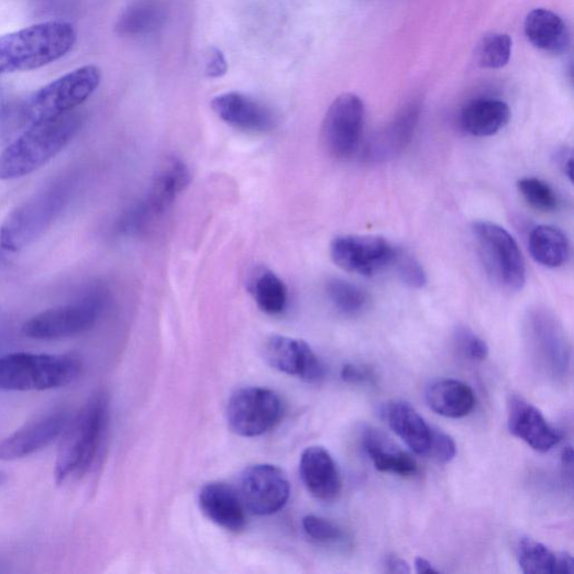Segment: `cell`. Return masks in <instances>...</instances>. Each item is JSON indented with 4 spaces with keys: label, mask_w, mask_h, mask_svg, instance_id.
<instances>
[{
    "label": "cell",
    "mask_w": 574,
    "mask_h": 574,
    "mask_svg": "<svg viewBox=\"0 0 574 574\" xmlns=\"http://www.w3.org/2000/svg\"><path fill=\"white\" fill-rule=\"evenodd\" d=\"M511 38L504 33L486 34L477 44L475 59L483 69H501L510 60Z\"/></svg>",
    "instance_id": "obj_32"
},
{
    "label": "cell",
    "mask_w": 574,
    "mask_h": 574,
    "mask_svg": "<svg viewBox=\"0 0 574 574\" xmlns=\"http://www.w3.org/2000/svg\"><path fill=\"white\" fill-rule=\"evenodd\" d=\"M560 166L564 172V175L572 183L573 180V156L571 151H563L559 154Z\"/></svg>",
    "instance_id": "obj_41"
},
{
    "label": "cell",
    "mask_w": 574,
    "mask_h": 574,
    "mask_svg": "<svg viewBox=\"0 0 574 574\" xmlns=\"http://www.w3.org/2000/svg\"><path fill=\"white\" fill-rule=\"evenodd\" d=\"M522 571L527 574H572L574 561L566 552H554L544 544L523 538L518 548Z\"/></svg>",
    "instance_id": "obj_27"
},
{
    "label": "cell",
    "mask_w": 574,
    "mask_h": 574,
    "mask_svg": "<svg viewBox=\"0 0 574 574\" xmlns=\"http://www.w3.org/2000/svg\"><path fill=\"white\" fill-rule=\"evenodd\" d=\"M240 495L252 514L268 516L279 511L289 500L291 485L276 466L261 464L245 470L240 481Z\"/></svg>",
    "instance_id": "obj_13"
},
{
    "label": "cell",
    "mask_w": 574,
    "mask_h": 574,
    "mask_svg": "<svg viewBox=\"0 0 574 574\" xmlns=\"http://www.w3.org/2000/svg\"><path fill=\"white\" fill-rule=\"evenodd\" d=\"M191 175L188 166L178 157H167L158 167L146 200L123 221V229L137 232L153 217L165 212L188 188Z\"/></svg>",
    "instance_id": "obj_11"
},
{
    "label": "cell",
    "mask_w": 574,
    "mask_h": 574,
    "mask_svg": "<svg viewBox=\"0 0 574 574\" xmlns=\"http://www.w3.org/2000/svg\"><path fill=\"white\" fill-rule=\"evenodd\" d=\"M300 476L309 493L322 501H332L340 495L341 477L338 466L323 446L314 445L303 451Z\"/></svg>",
    "instance_id": "obj_20"
},
{
    "label": "cell",
    "mask_w": 574,
    "mask_h": 574,
    "mask_svg": "<svg viewBox=\"0 0 574 574\" xmlns=\"http://www.w3.org/2000/svg\"><path fill=\"white\" fill-rule=\"evenodd\" d=\"M508 430L539 452H548L561 440V433L539 409L520 396L508 401Z\"/></svg>",
    "instance_id": "obj_17"
},
{
    "label": "cell",
    "mask_w": 574,
    "mask_h": 574,
    "mask_svg": "<svg viewBox=\"0 0 574 574\" xmlns=\"http://www.w3.org/2000/svg\"><path fill=\"white\" fill-rule=\"evenodd\" d=\"M263 353L267 364L280 373L312 384L320 383L324 378L323 364L309 344L301 339L272 335L266 340Z\"/></svg>",
    "instance_id": "obj_14"
},
{
    "label": "cell",
    "mask_w": 574,
    "mask_h": 574,
    "mask_svg": "<svg viewBox=\"0 0 574 574\" xmlns=\"http://www.w3.org/2000/svg\"><path fill=\"white\" fill-rule=\"evenodd\" d=\"M199 505L211 522L229 532L240 533L246 528V507L232 486L218 482L207 484L200 490Z\"/></svg>",
    "instance_id": "obj_19"
},
{
    "label": "cell",
    "mask_w": 574,
    "mask_h": 574,
    "mask_svg": "<svg viewBox=\"0 0 574 574\" xmlns=\"http://www.w3.org/2000/svg\"><path fill=\"white\" fill-rule=\"evenodd\" d=\"M456 453V445L453 439L437 429L430 457L440 464H448Z\"/></svg>",
    "instance_id": "obj_37"
},
{
    "label": "cell",
    "mask_w": 574,
    "mask_h": 574,
    "mask_svg": "<svg viewBox=\"0 0 574 574\" xmlns=\"http://www.w3.org/2000/svg\"><path fill=\"white\" fill-rule=\"evenodd\" d=\"M164 19L158 0H134L119 19L117 33L122 37H143L157 31Z\"/></svg>",
    "instance_id": "obj_29"
},
{
    "label": "cell",
    "mask_w": 574,
    "mask_h": 574,
    "mask_svg": "<svg viewBox=\"0 0 574 574\" xmlns=\"http://www.w3.org/2000/svg\"><path fill=\"white\" fill-rule=\"evenodd\" d=\"M510 120L508 104L498 99L482 98L471 101L462 111L464 131L476 137H489L500 132Z\"/></svg>",
    "instance_id": "obj_24"
},
{
    "label": "cell",
    "mask_w": 574,
    "mask_h": 574,
    "mask_svg": "<svg viewBox=\"0 0 574 574\" xmlns=\"http://www.w3.org/2000/svg\"><path fill=\"white\" fill-rule=\"evenodd\" d=\"M104 306L99 291L75 303L45 310L23 325L25 336L34 340H62L89 331L98 321Z\"/></svg>",
    "instance_id": "obj_8"
},
{
    "label": "cell",
    "mask_w": 574,
    "mask_h": 574,
    "mask_svg": "<svg viewBox=\"0 0 574 574\" xmlns=\"http://www.w3.org/2000/svg\"><path fill=\"white\" fill-rule=\"evenodd\" d=\"M81 369L82 362L75 354H9L0 357V390L60 388L74 383Z\"/></svg>",
    "instance_id": "obj_5"
},
{
    "label": "cell",
    "mask_w": 574,
    "mask_h": 574,
    "mask_svg": "<svg viewBox=\"0 0 574 574\" xmlns=\"http://www.w3.org/2000/svg\"><path fill=\"white\" fill-rule=\"evenodd\" d=\"M362 443L377 471L401 477L413 476L418 472L416 459L382 431L366 429Z\"/></svg>",
    "instance_id": "obj_22"
},
{
    "label": "cell",
    "mask_w": 574,
    "mask_h": 574,
    "mask_svg": "<svg viewBox=\"0 0 574 574\" xmlns=\"http://www.w3.org/2000/svg\"><path fill=\"white\" fill-rule=\"evenodd\" d=\"M430 409L437 415L462 419L470 416L476 406L474 390L465 383L455 379H443L434 383L427 391Z\"/></svg>",
    "instance_id": "obj_23"
},
{
    "label": "cell",
    "mask_w": 574,
    "mask_h": 574,
    "mask_svg": "<svg viewBox=\"0 0 574 574\" xmlns=\"http://www.w3.org/2000/svg\"><path fill=\"white\" fill-rule=\"evenodd\" d=\"M69 195L68 186L60 184L18 206L0 225V246L18 253L33 244L64 211Z\"/></svg>",
    "instance_id": "obj_6"
},
{
    "label": "cell",
    "mask_w": 574,
    "mask_h": 574,
    "mask_svg": "<svg viewBox=\"0 0 574 574\" xmlns=\"http://www.w3.org/2000/svg\"><path fill=\"white\" fill-rule=\"evenodd\" d=\"M284 416L280 396L268 388L245 387L236 390L227 406V421L236 434L255 438L273 430Z\"/></svg>",
    "instance_id": "obj_9"
},
{
    "label": "cell",
    "mask_w": 574,
    "mask_h": 574,
    "mask_svg": "<svg viewBox=\"0 0 574 574\" xmlns=\"http://www.w3.org/2000/svg\"><path fill=\"white\" fill-rule=\"evenodd\" d=\"M365 106L361 97L343 93L334 99L325 112L321 128V142L333 158L346 161L353 157L364 133Z\"/></svg>",
    "instance_id": "obj_10"
},
{
    "label": "cell",
    "mask_w": 574,
    "mask_h": 574,
    "mask_svg": "<svg viewBox=\"0 0 574 574\" xmlns=\"http://www.w3.org/2000/svg\"><path fill=\"white\" fill-rule=\"evenodd\" d=\"M228 71V64L223 53L217 48H210L206 63V75L216 79L223 77Z\"/></svg>",
    "instance_id": "obj_38"
},
{
    "label": "cell",
    "mask_w": 574,
    "mask_h": 574,
    "mask_svg": "<svg viewBox=\"0 0 574 574\" xmlns=\"http://www.w3.org/2000/svg\"><path fill=\"white\" fill-rule=\"evenodd\" d=\"M526 35L539 49L560 55L570 45V33L564 21L555 13L537 9L529 13L525 23Z\"/></svg>",
    "instance_id": "obj_25"
},
{
    "label": "cell",
    "mask_w": 574,
    "mask_h": 574,
    "mask_svg": "<svg viewBox=\"0 0 574 574\" xmlns=\"http://www.w3.org/2000/svg\"><path fill=\"white\" fill-rule=\"evenodd\" d=\"M217 117L240 131L264 134L274 130V112L263 102L242 92H225L211 101Z\"/></svg>",
    "instance_id": "obj_16"
},
{
    "label": "cell",
    "mask_w": 574,
    "mask_h": 574,
    "mask_svg": "<svg viewBox=\"0 0 574 574\" xmlns=\"http://www.w3.org/2000/svg\"><path fill=\"white\" fill-rule=\"evenodd\" d=\"M327 294L333 307L344 316H357L368 305V297L361 287L340 278L328 282Z\"/></svg>",
    "instance_id": "obj_31"
},
{
    "label": "cell",
    "mask_w": 574,
    "mask_h": 574,
    "mask_svg": "<svg viewBox=\"0 0 574 574\" xmlns=\"http://www.w3.org/2000/svg\"><path fill=\"white\" fill-rule=\"evenodd\" d=\"M77 42L66 22H44L0 36V77L33 71L54 64Z\"/></svg>",
    "instance_id": "obj_2"
},
{
    "label": "cell",
    "mask_w": 574,
    "mask_h": 574,
    "mask_svg": "<svg viewBox=\"0 0 574 574\" xmlns=\"http://www.w3.org/2000/svg\"><path fill=\"white\" fill-rule=\"evenodd\" d=\"M385 570L388 573L407 574L411 572L409 563L397 555L390 554L385 558Z\"/></svg>",
    "instance_id": "obj_40"
},
{
    "label": "cell",
    "mask_w": 574,
    "mask_h": 574,
    "mask_svg": "<svg viewBox=\"0 0 574 574\" xmlns=\"http://www.w3.org/2000/svg\"><path fill=\"white\" fill-rule=\"evenodd\" d=\"M306 534L317 543L331 544L342 540L343 532L334 523L320 518V516L308 515L302 521Z\"/></svg>",
    "instance_id": "obj_35"
},
{
    "label": "cell",
    "mask_w": 574,
    "mask_h": 574,
    "mask_svg": "<svg viewBox=\"0 0 574 574\" xmlns=\"http://www.w3.org/2000/svg\"><path fill=\"white\" fill-rule=\"evenodd\" d=\"M459 350L472 361L483 362L489 355L486 341L466 328H459L455 332Z\"/></svg>",
    "instance_id": "obj_36"
},
{
    "label": "cell",
    "mask_w": 574,
    "mask_h": 574,
    "mask_svg": "<svg viewBox=\"0 0 574 574\" xmlns=\"http://www.w3.org/2000/svg\"><path fill=\"white\" fill-rule=\"evenodd\" d=\"M80 123V114L75 110L27 126L0 153V180H16L32 175L66 148Z\"/></svg>",
    "instance_id": "obj_1"
},
{
    "label": "cell",
    "mask_w": 574,
    "mask_h": 574,
    "mask_svg": "<svg viewBox=\"0 0 574 574\" xmlns=\"http://www.w3.org/2000/svg\"><path fill=\"white\" fill-rule=\"evenodd\" d=\"M249 291L257 307L266 314L278 316L287 306V287L269 268L255 267L249 277Z\"/></svg>",
    "instance_id": "obj_28"
},
{
    "label": "cell",
    "mask_w": 574,
    "mask_h": 574,
    "mask_svg": "<svg viewBox=\"0 0 574 574\" xmlns=\"http://www.w3.org/2000/svg\"><path fill=\"white\" fill-rule=\"evenodd\" d=\"M101 71L89 65L78 68L33 92L16 107L19 123L32 124L75 111L98 89Z\"/></svg>",
    "instance_id": "obj_4"
},
{
    "label": "cell",
    "mask_w": 574,
    "mask_h": 574,
    "mask_svg": "<svg viewBox=\"0 0 574 574\" xmlns=\"http://www.w3.org/2000/svg\"><path fill=\"white\" fill-rule=\"evenodd\" d=\"M529 246L536 262L548 268L562 266L570 255L567 238L554 225L542 224L534 228Z\"/></svg>",
    "instance_id": "obj_30"
},
{
    "label": "cell",
    "mask_w": 574,
    "mask_h": 574,
    "mask_svg": "<svg viewBox=\"0 0 574 574\" xmlns=\"http://www.w3.org/2000/svg\"><path fill=\"white\" fill-rule=\"evenodd\" d=\"M396 250L383 238L347 235L330 245L332 262L343 271L373 276L393 264Z\"/></svg>",
    "instance_id": "obj_12"
},
{
    "label": "cell",
    "mask_w": 574,
    "mask_h": 574,
    "mask_svg": "<svg viewBox=\"0 0 574 574\" xmlns=\"http://www.w3.org/2000/svg\"><path fill=\"white\" fill-rule=\"evenodd\" d=\"M473 233L493 282L506 291H521L527 283V266L518 243L505 228L489 221L475 222Z\"/></svg>",
    "instance_id": "obj_7"
},
{
    "label": "cell",
    "mask_w": 574,
    "mask_h": 574,
    "mask_svg": "<svg viewBox=\"0 0 574 574\" xmlns=\"http://www.w3.org/2000/svg\"><path fill=\"white\" fill-rule=\"evenodd\" d=\"M109 426V399L98 391L67 426L59 452H57L54 477L57 485L70 476H84L98 461Z\"/></svg>",
    "instance_id": "obj_3"
},
{
    "label": "cell",
    "mask_w": 574,
    "mask_h": 574,
    "mask_svg": "<svg viewBox=\"0 0 574 574\" xmlns=\"http://www.w3.org/2000/svg\"><path fill=\"white\" fill-rule=\"evenodd\" d=\"M393 264L397 269L398 276L412 289H422L428 279L422 265L410 254L396 250Z\"/></svg>",
    "instance_id": "obj_34"
},
{
    "label": "cell",
    "mask_w": 574,
    "mask_h": 574,
    "mask_svg": "<svg viewBox=\"0 0 574 574\" xmlns=\"http://www.w3.org/2000/svg\"><path fill=\"white\" fill-rule=\"evenodd\" d=\"M420 118V107L411 103L383 131L373 136L363 150L369 163H383L397 157L411 143Z\"/></svg>",
    "instance_id": "obj_18"
},
{
    "label": "cell",
    "mask_w": 574,
    "mask_h": 574,
    "mask_svg": "<svg viewBox=\"0 0 574 574\" xmlns=\"http://www.w3.org/2000/svg\"><path fill=\"white\" fill-rule=\"evenodd\" d=\"M416 570L418 573H428V574H434L439 573V571L424 558H417L416 559Z\"/></svg>",
    "instance_id": "obj_42"
},
{
    "label": "cell",
    "mask_w": 574,
    "mask_h": 574,
    "mask_svg": "<svg viewBox=\"0 0 574 574\" xmlns=\"http://www.w3.org/2000/svg\"><path fill=\"white\" fill-rule=\"evenodd\" d=\"M7 481H8V475L4 472L0 471V486L4 485L7 483Z\"/></svg>",
    "instance_id": "obj_43"
},
{
    "label": "cell",
    "mask_w": 574,
    "mask_h": 574,
    "mask_svg": "<svg viewBox=\"0 0 574 574\" xmlns=\"http://www.w3.org/2000/svg\"><path fill=\"white\" fill-rule=\"evenodd\" d=\"M341 377L346 383L357 385L371 384L375 379V375L369 368L354 364L343 366Z\"/></svg>",
    "instance_id": "obj_39"
},
{
    "label": "cell",
    "mask_w": 574,
    "mask_h": 574,
    "mask_svg": "<svg viewBox=\"0 0 574 574\" xmlns=\"http://www.w3.org/2000/svg\"><path fill=\"white\" fill-rule=\"evenodd\" d=\"M67 411H56L29 422L0 441V462H14L53 443L70 422Z\"/></svg>",
    "instance_id": "obj_15"
},
{
    "label": "cell",
    "mask_w": 574,
    "mask_h": 574,
    "mask_svg": "<svg viewBox=\"0 0 574 574\" xmlns=\"http://www.w3.org/2000/svg\"><path fill=\"white\" fill-rule=\"evenodd\" d=\"M390 429L417 454L430 456L437 429L406 401H393L387 408Z\"/></svg>",
    "instance_id": "obj_21"
},
{
    "label": "cell",
    "mask_w": 574,
    "mask_h": 574,
    "mask_svg": "<svg viewBox=\"0 0 574 574\" xmlns=\"http://www.w3.org/2000/svg\"><path fill=\"white\" fill-rule=\"evenodd\" d=\"M528 329L536 350L545 361L552 360L555 364L566 362V340L555 318L543 309L530 312Z\"/></svg>",
    "instance_id": "obj_26"
},
{
    "label": "cell",
    "mask_w": 574,
    "mask_h": 574,
    "mask_svg": "<svg viewBox=\"0 0 574 574\" xmlns=\"http://www.w3.org/2000/svg\"><path fill=\"white\" fill-rule=\"evenodd\" d=\"M518 189L525 200L536 210L552 212L559 208L558 195L540 179L525 178L518 183Z\"/></svg>",
    "instance_id": "obj_33"
}]
</instances>
